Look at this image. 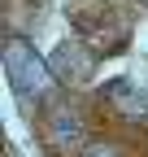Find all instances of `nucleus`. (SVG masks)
<instances>
[{
  "mask_svg": "<svg viewBox=\"0 0 148 157\" xmlns=\"http://www.w3.org/2000/svg\"><path fill=\"white\" fill-rule=\"evenodd\" d=\"M5 70H9V83L17 92V101H26V105H39L52 92V66L35 57V48L26 39H9L5 44Z\"/></svg>",
  "mask_w": 148,
  "mask_h": 157,
  "instance_id": "1",
  "label": "nucleus"
},
{
  "mask_svg": "<svg viewBox=\"0 0 148 157\" xmlns=\"http://www.w3.org/2000/svg\"><path fill=\"white\" fill-rule=\"evenodd\" d=\"M105 101L126 118H148V70H131L105 87Z\"/></svg>",
  "mask_w": 148,
  "mask_h": 157,
  "instance_id": "2",
  "label": "nucleus"
},
{
  "mask_svg": "<svg viewBox=\"0 0 148 157\" xmlns=\"http://www.w3.org/2000/svg\"><path fill=\"white\" fill-rule=\"evenodd\" d=\"M91 70H96V52H91V44H83V39H65V44L52 52V74L70 78V83L91 78Z\"/></svg>",
  "mask_w": 148,
  "mask_h": 157,
  "instance_id": "3",
  "label": "nucleus"
},
{
  "mask_svg": "<svg viewBox=\"0 0 148 157\" xmlns=\"http://www.w3.org/2000/svg\"><path fill=\"white\" fill-rule=\"evenodd\" d=\"M48 135H52V144H57V148H70V144H79V131H83V122H79V118H74L70 109H57V113H52L48 118Z\"/></svg>",
  "mask_w": 148,
  "mask_h": 157,
  "instance_id": "4",
  "label": "nucleus"
},
{
  "mask_svg": "<svg viewBox=\"0 0 148 157\" xmlns=\"http://www.w3.org/2000/svg\"><path fill=\"white\" fill-rule=\"evenodd\" d=\"M83 157H118V153H113V148H109V144H91V148H87Z\"/></svg>",
  "mask_w": 148,
  "mask_h": 157,
  "instance_id": "5",
  "label": "nucleus"
}]
</instances>
